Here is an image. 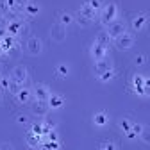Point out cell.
Wrapping results in <instances>:
<instances>
[{
	"mask_svg": "<svg viewBox=\"0 0 150 150\" xmlns=\"http://www.w3.org/2000/svg\"><path fill=\"white\" fill-rule=\"evenodd\" d=\"M145 61H146V57H145L143 54H138L136 57H134V64H136V66H143V64H145Z\"/></svg>",
	"mask_w": 150,
	"mask_h": 150,
	"instance_id": "32",
	"label": "cell"
},
{
	"mask_svg": "<svg viewBox=\"0 0 150 150\" xmlns=\"http://www.w3.org/2000/svg\"><path fill=\"white\" fill-rule=\"evenodd\" d=\"M73 20H77V23H79L81 27H88V25L91 23V22L88 20V18H84V16H82V14H81L79 11H77V13H75V18H73Z\"/></svg>",
	"mask_w": 150,
	"mask_h": 150,
	"instance_id": "26",
	"label": "cell"
},
{
	"mask_svg": "<svg viewBox=\"0 0 150 150\" xmlns=\"http://www.w3.org/2000/svg\"><path fill=\"white\" fill-rule=\"evenodd\" d=\"M16 123H20V125H29L27 115H16Z\"/></svg>",
	"mask_w": 150,
	"mask_h": 150,
	"instance_id": "33",
	"label": "cell"
},
{
	"mask_svg": "<svg viewBox=\"0 0 150 150\" xmlns=\"http://www.w3.org/2000/svg\"><path fill=\"white\" fill-rule=\"evenodd\" d=\"M130 84H132V91L134 93H138V95H145V77H143V75L141 73H134L132 75V82H130Z\"/></svg>",
	"mask_w": 150,
	"mask_h": 150,
	"instance_id": "12",
	"label": "cell"
},
{
	"mask_svg": "<svg viewBox=\"0 0 150 150\" xmlns=\"http://www.w3.org/2000/svg\"><path fill=\"white\" fill-rule=\"evenodd\" d=\"M111 68H112V61L109 57H104L100 61H95V64H93V73H95V77H98V75H102L104 71H107Z\"/></svg>",
	"mask_w": 150,
	"mask_h": 150,
	"instance_id": "10",
	"label": "cell"
},
{
	"mask_svg": "<svg viewBox=\"0 0 150 150\" xmlns=\"http://www.w3.org/2000/svg\"><path fill=\"white\" fill-rule=\"evenodd\" d=\"M89 54H91L93 61H100V59L107 57V47H104V45H100L97 41H93V45L89 48Z\"/></svg>",
	"mask_w": 150,
	"mask_h": 150,
	"instance_id": "9",
	"label": "cell"
},
{
	"mask_svg": "<svg viewBox=\"0 0 150 150\" xmlns=\"http://www.w3.org/2000/svg\"><path fill=\"white\" fill-rule=\"evenodd\" d=\"M145 97H150V79H146L145 77Z\"/></svg>",
	"mask_w": 150,
	"mask_h": 150,
	"instance_id": "35",
	"label": "cell"
},
{
	"mask_svg": "<svg viewBox=\"0 0 150 150\" xmlns=\"http://www.w3.org/2000/svg\"><path fill=\"white\" fill-rule=\"evenodd\" d=\"M97 150H116V145L112 143V141H102Z\"/></svg>",
	"mask_w": 150,
	"mask_h": 150,
	"instance_id": "29",
	"label": "cell"
},
{
	"mask_svg": "<svg viewBox=\"0 0 150 150\" xmlns=\"http://www.w3.org/2000/svg\"><path fill=\"white\" fill-rule=\"evenodd\" d=\"M7 36V29L6 27H0V40H2V38H6Z\"/></svg>",
	"mask_w": 150,
	"mask_h": 150,
	"instance_id": "38",
	"label": "cell"
},
{
	"mask_svg": "<svg viewBox=\"0 0 150 150\" xmlns=\"http://www.w3.org/2000/svg\"><path fill=\"white\" fill-rule=\"evenodd\" d=\"M125 136H127V139H130V141H134V139H138V136H136V134L132 132V130H129V132H127Z\"/></svg>",
	"mask_w": 150,
	"mask_h": 150,
	"instance_id": "37",
	"label": "cell"
},
{
	"mask_svg": "<svg viewBox=\"0 0 150 150\" xmlns=\"http://www.w3.org/2000/svg\"><path fill=\"white\" fill-rule=\"evenodd\" d=\"M139 138H141V141H145L146 145H150V127H145L143 125V130H141Z\"/></svg>",
	"mask_w": 150,
	"mask_h": 150,
	"instance_id": "27",
	"label": "cell"
},
{
	"mask_svg": "<svg viewBox=\"0 0 150 150\" xmlns=\"http://www.w3.org/2000/svg\"><path fill=\"white\" fill-rule=\"evenodd\" d=\"M38 14H40V6L30 0V2L25 6V16H38Z\"/></svg>",
	"mask_w": 150,
	"mask_h": 150,
	"instance_id": "21",
	"label": "cell"
},
{
	"mask_svg": "<svg viewBox=\"0 0 150 150\" xmlns=\"http://www.w3.org/2000/svg\"><path fill=\"white\" fill-rule=\"evenodd\" d=\"M130 130H132V132H134V134H136V136L139 138L141 130H143V125H141V123H136V122H134V123H132V129H130Z\"/></svg>",
	"mask_w": 150,
	"mask_h": 150,
	"instance_id": "34",
	"label": "cell"
},
{
	"mask_svg": "<svg viewBox=\"0 0 150 150\" xmlns=\"http://www.w3.org/2000/svg\"><path fill=\"white\" fill-rule=\"evenodd\" d=\"M0 150H14V146L11 143H0Z\"/></svg>",
	"mask_w": 150,
	"mask_h": 150,
	"instance_id": "36",
	"label": "cell"
},
{
	"mask_svg": "<svg viewBox=\"0 0 150 150\" xmlns=\"http://www.w3.org/2000/svg\"><path fill=\"white\" fill-rule=\"evenodd\" d=\"M41 143H43V138L41 136H38V134H34V132H30L29 130V134H27V145L32 148V150H38L41 146Z\"/></svg>",
	"mask_w": 150,
	"mask_h": 150,
	"instance_id": "15",
	"label": "cell"
},
{
	"mask_svg": "<svg viewBox=\"0 0 150 150\" xmlns=\"http://www.w3.org/2000/svg\"><path fill=\"white\" fill-rule=\"evenodd\" d=\"M50 95H52V93H50V89H48L47 84H41V82L34 84V88H32V97H34V100H45V102H48Z\"/></svg>",
	"mask_w": 150,
	"mask_h": 150,
	"instance_id": "4",
	"label": "cell"
},
{
	"mask_svg": "<svg viewBox=\"0 0 150 150\" xmlns=\"http://www.w3.org/2000/svg\"><path fill=\"white\" fill-rule=\"evenodd\" d=\"M14 98H16V102L18 104H29L34 97H32V89L30 88H27V86H22L20 88V91L14 95Z\"/></svg>",
	"mask_w": 150,
	"mask_h": 150,
	"instance_id": "11",
	"label": "cell"
},
{
	"mask_svg": "<svg viewBox=\"0 0 150 150\" xmlns=\"http://www.w3.org/2000/svg\"><path fill=\"white\" fill-rule=\"evenodd\" d=\"M93 123H95L97 127H105V125L109 123L107 112H105V111H98V112H95V116H93Z\"/></svg>",
	"mask_w": 150,
	"mask_h": 150,
	"instance_id": "16",
	"label": "cell"
},
{
	"mask_svg": "<svg viewBox=\"0 0 150 150\" xmlns=\"http://www.w3.org/2000/svg\"><path fill=\"white\" fill-rule=\"evenodd\" d=\"M0 102H2V95H0Z\"/></svg>",
	"mask_w": 150,
	"mask_h": 150,
	"instance_id": "40",
	"label": "cell"
},
{
	"mask_svg": "<svg viewBox=\"0 0 150 150\" xmlns=\"http://www.w3.org/2000/svg\"><path fill=\"white\" fill-rule=\"evenodd\" d=\"M132 123H134V122L130 120V118H120V120H118V127H120V130H122L123 134H127L129 130L132 129Z\"/></svg>",
	"mask_w": 150,
	"mask_h": 150,
	"instance_id": "20",
	"label": "cell"
},
{
	"mask_svg": "<svg viewBox=\"0 0 150 150\" xmlns=\"http://www.w3.org/2000/svg\"><path fill=\"white\" fill-rule=\"evenodd\" d=\"M50 38L55 41V43H63L66 40V27L59 22H55L52 27H50Z\"/></svg>",
	"mask_w": 150,
	"mask_h": 150,
	"instance_id": "5",
	"label": "cell"
},
{
	"mask_svg": "<svg viewBox=\"0 0 150 150\" xmlns=\"http://www.w3.org/2000/svg\"><path fill=\"white\" fill-rule=\"evenodd\" d=\"M115 75H116L115 68H111V70L104 71L102 75H98V81H102V82H109V81H112V79H115Z\"/></svg>",
	"mask_w": 150,
	"mask_h": 150,
	"instance_id": "22",
	"label": "cell"
},
{
	"mask_svg": "<svg viewBox=\"0 0 150 150\" xmlns=\"http://www.w3.org/2000/svg\"><path fill=\"white\" fill-rule=\"evenodd\" d=\"M55 73H57L59 77H68V75H70V66L61 63V64L55 66Z\"/></svg>",
	"mask_w": 150,
	"mask_h": 150,
	"instance_id": "23",
	"label": "cell"
},
{
	"mask_svg": "<svg viewBox=\"0 0 150 150\" xmlns=\"http://www.w3.org/2000/svg\"><path fill=\"white\" fill-rule=\"evenodd\" d=\"M2 18H4V16H2V14H0V20H2Z\"/></svg>",
	"mask_w": 150,
	"mask_h": 150,
	"instance_id": "39",
	"label": "cell"
},
{
	"mask_svg": "<svg viewBox=\"0 0 150 150\" xmlns=\"http://www.w3.org/2000/svg\"><path fill=\"white\" fill-rule=\"evenodd\" d=\"M146 23H148V16L145 13H138L132 16V22H130V27H132L136 32L139 30H145L146 29Z\"/></svg>",
	"mask_w": 150,
	"mask_h": 150,
	"instance_id": "8",
	"label": "cell"
},
{
	"mask_svg": "<svg viewBox=\"0 0 150 150\" xmlns=\"http://www.w3.org/2000/svg\"><path fill=\"white\" fill-rule=\"evenodd\" d=\"M9 86H11V77H0V89L9 91Z\"/></svg>",
	"mask_w": 150,
	"mask_h": 150,
	"instance_id": "31",
	"label": "cell"
},
{
	"mask_svg": "<svg viewBox=\"0 0 150 150\" xmlns=\"http://www.w3.org/2000/svg\"><path fill=\"white\" fill-rule=\"evenodd\" d=\"M30 132H34V134H38V136H43V134H45L43 122H41V123H32V125H30Z\"/></svg>",
	"mask_w": 150,
	"mask_h": 150,
	"instance_id": "25",
	"label": "cell"
},
{
	"mask_svg": "<svg viewBox=\"0 0 150 150\" xmlns=\"http://www.w3.org/2000/svg\"><path fill=\"white\" fill-rule=\"evenodd\" d=\"M9 13H11V9H9L7 0H0V14H2V16H7Z\"/></svg>",
	"mask_w": 150,
	"mask_h": 150,
	"instance_id": "30",
	"label": "cell"
},
{
	"mask_svg": "<svg viewBox=\"0 0 150 150\" xmlns=\"http://www.w3.org/2000/svg\"><path fill=\"white\" fill-rule=\"evenodd\" d=\"M11 81L18 82L20 86H25V82L29 81V71H27V68L25 66H16V68H13V71H11Z\"/></svg>",
	"mask_w": 150,
	"mask_h": 150,
	"instance_id": "6",
	"label": "cell"
},
{
	"mask_svg": "<svg viewBox=\"0 0 150 150\" xmlns=\"http://www.w3.org/2000/svg\"><path fill=\"white\" fill-rule=\"evenodd\" d=\"M95 41H97V43H100V45H104V47H109V45H111V41H112V38H111V36L107 34V30L104 29V30H100V32L97 34Z\"/></svg>",
	"mask_w": 150,
	"mask_h": 150,
	"instance_id": "18",
	"label": "cell"
},
{
	"mask_svg": "<svg viewBox=\"0 0 150 150\" xmlns=\"http://www.w3.org/2000/svg\"><path fill=\"white\" fill-rule=\"evenodd\" d=\"M25 48H27V54H30V55H40L43 52V43H41L40 38L30 36L27 40V47Z\"/></svg>",
	"mask_w": 150,
	"mask_h": 150,
	"instance_id": "7",
	"label": "cell"
},
{
	"mask_svg": "<svg viewBox=\"0 0 150 150\" xmlns=\"http://www.w3.org/2000/svg\"><path fill=\"white\" fill-rule=\"evenodd\" d=\"M48 102H45V100H34L32 102V112L34 115H38V116H45L47 112H48Z\"/></svg>",
	"mask_w": 150,
	"mask_h": 150,
	"instance_id": "14",
	"label": "cell"
},
{
	"mask_svg": "<svg viewBox=\"0 0 150 150\" xmlns=\"http://www.w3.org/2000/svg\"><path fill=\"white\" fill-rule=\"evenodd\" d=\"M112 43H115V47L118 50H129V48H132V45H134V36L130 32H123L118 38H115Z\"/></svg>",
	"mask_w": 150,
	"mask_h": 150,
	"instance_id": "2",
	"label": "cell"
},
{
	"mask_svg": "<svg viewBox=\"0 0 150 150\" xmlns=\"http://www.w3.org/2000/svg\"><path fill=\"white\" fill-rule=\"evenodd\" d=\"M57 22L63 23L64 27H68V25L73 23V16H71L70 13H66V11H59V14H57Z\"/></svg>",
	"mask_w": 150,
	"mask_h": 150,
	"instance_id": "19",
	"label": "cell"
},
{
	"mask_svg": "<svg viewBox=\"0 0 150 150\" xmlns=\"http://www.w3.org/2000/svg\"><path fill=\"white\" fill-rule=\"evenodd\" d=\"M64 105V98L61 95H55V93H52L50 98H48V107L50 109H61Z\"/></svg>",
	"mask_w": 150,
	"mask_h": 150,
	"instance_id": "17",
	"label": "cell"
},
{
	"mask_svg": "<svg viewBox=\"0 0 150 150\" xmlns=\"http://www.w3.org/2000/svg\"><path fill=\"white\" fill-rule=\"evenodd\" d=\"M79 13H81L84 18H88L89 22H95L97 18H98V13H97V11H93V9L89 7V4L86 2V0H84L82 4H81V9H79Z\"/></svg>",
	"mask_w": 150,
	"mask_h": 150,
	"instance_id": "13",
	"label": "cell"
},
{
	"mask_svg": "<svg viewBox=\"0 0 150 150\" xmlns=\"http://www.w3.org/2000/svg\"><path fill=\"white\" fill-rule=\"evenodd\" d=\"M86 2L89 4V7L93 9V11H97V13H100V9H102V0H86Z\"/></svg>",
	"mask_w": 150,
	"mask_h": 150,
	"instance_id": "28",
	"label": "cell"
},
{
	"mask_svg": "<svg viewBox=\"0 0 150 150\" xmlns=\"http://www.w3.org/2000/svg\"><path fill=\"white\" fill-rule=\"evenodd\" d=\"M105 30H107V34L115 40V38H118L120 34H123V32H127V27H125V22L123 20H120V18H116L115 22H111L107 27H105Z\"/></svg>",
	"mask_w": 150,
	"mask_h": 150,
	"instance_id": "3",
	"label": "cell"
},
{
	"mask_svg": "<svg viewBox=\"0 0 150 150\" xmlns=\"http://www.w3.org/2000/svg\"><path fill=\"white\" fill-rule=\"evenodd\" d=\"M116 18H118V6L115 2H109V4H104L102 6V9L98 13V20H100L102 25L107 27L111 22H115Z\"/></svg>",
	"mask_w": 150,
	"mask_h": 150,
	"instance_id": "1",
	"label": "cell"
},
{
	"mask_svg": "<svg viewBox=\"0 0 150 150\" xmlns=\"http://www.w3.org/2000/svg\"><path fill=\"white\" fill-rule=\"evenodd\" d=\"M20 52H22V45H20V41L16 40V43L9 48V52H7V54L11 55V57H18V55H20Z\"/></svg>",
	"mask_w": 150,
	"mask_h": 150,
	"instance_id": "24",
	"label": "cell"
}]
</instances>
